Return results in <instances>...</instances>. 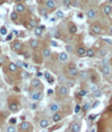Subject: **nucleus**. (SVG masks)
<instances>
[{"mask_svg":"<svg viewBox=\"0 0 112 132\" xmlns=\"http://www.w3.org/2000/svg\"><path fill=\"white\" fill-rule=\"evenodd\" d=\"M6 132H16V127L14 125H8L6 127Z\"/></svg>","mask_w":112,"mask_h":132,"instance_id":"nucleus-33","label":"nucleus"},{"mask_svg":"<svg viewBox=\"0 0 112 132\" xmlns=\"http://www.w3.org/2000/svg\"><path fill=\"white\" fill-rule=\"evenodd\" d=\"M49 124H50V122H49L48 119L42 118V119H41V120L39 121V128H40V129H45V128H47V127L49 126Z\"/></svg>","mask_w":112,"mask_h":132,"instance_id":"nucleus-16","label":"nucleus"},{"mask_svg":"<svg viewBox=\"0 0 112 132\" xmlns=\"http://www.w3.org/2000/svg\"><path fill=\"white\" fill-rule=\"evenodd\" d=\"M12 37H13V36H12V34H9V35L6 37V40H7V41H10V40L12 39Z\"/></svg>","mask_w":112,"mask_h":132,"instance_id":"nucleus-49","label":"nucleus"},{"mask_svg":"<svg viewBox=\"0 0 112 132\" xmlns=\"http://www.w3.org/2000/svg\"><path fill=\"white\" fill-rule=\"evenodd\" d=\"M101 71L104 76H109L111 73V67L109 65H103L101 68Z\"/></svg>","mask_w":112,"mask_h":132,"instance_id":"nucleus-23","label":"nucleus"},{"mask_svg":"<svg viewBox=\"0 0 112 132\" xmlns=\"http://www.w3.org/2000/svg\"><path fill=\"white\" fill-rule=\"evenodd\" d=\"M70 130H71L72 132H80V130H81V123L77 122V121L72 122L71 127H70Z\"/></svg>","mask_w":112,"mask_h":132,"instance_id":"nucleus-12","label":"nucleus"},{"mask_svg":"<svg viewBox=\"0 0 112 132\" xmlns=\"http://www.w3.org/2000/svg\"><path fill=\"white\" fill-rule=\"evenodd\" d=\"M50 44L53 46V47H58V46H59V44H58V42H57V41H55V40H51V41H50Z\"/></svg>","mask_w":112,"mask_h":132,"instance_id":"nucleus-43","label":"nucleus"},{"mask_svg":"<svg viewBox=\"0 0 112 132\" xmlns=\"http://www.w3.org/2000/svg\"><path fill=\"white\" fill-rule=\"evenodd\" d=\"M56 17L57 18H60V19L64 18V12L62 10H57L56 11Z\"/></svg>","mask_w":112,"mask_h":132,"instance_id":"nucleus-36","label":"nucleus"},{"mask_svg":"<svg viewBox=\"0 0 112 132\" xmlns=\"http://www.w3.org/2000/svg\"><path fill=\"white\" fill-rule=\"evenodd\" d=\"M58 59H59V61L62 62V63L67 62V61H68V59H69V55H68V53L66 52V51H62V52L59 53Z\"/></svg>","mask_w":112,"mask_h":132,"instance_id":"nucleus-10","label":"nucleus"},{"mask_svg":"<svg viewBox=\"0 0 112 132\" xmlns=\"http://www.w3.org/2000/svg\"><path fill=\"white\" fill-rule=\"evenodd\" d=\"M58 82H59L60 84H62V85H65V83H66V81H67V79H66V77L64 75H62V74H60L59 76H58Z\"/></svg>","mask_w":112,"mask_h":132,"instance_id":"nucleus-31","label":"nucleus"},{"mask_svg":"<svg viewBox=\"0 0 112 132\" xmlns=\"http://www.w3.org/2000/svg\"><path fill=\"white\" fill-rule=\"evenodd\" d=\"M34 34L37 37L42 36V34H43V27H39V26L35 27L34 28Z\"/></svg>","mask_w":112,"mask_h":132,"instance_id":"nucleus-26","label":"nucleus"},{"mask_svg":"<svg viewBox=\"0 0 112 132\" xmlns=\"http://www.w3.org/2000/svg\"><path fill=\"white\" fill-rule=\"evenodd\" d=\"M107 2L110 3V4H112V0H107Z\"/></svg>","mask_w":112,"mask_h":132,"instance_id":"nucleus-55","label":"nucleus"},{"mask_svg":"<svg viewBox=\"0 0 112 132\" xmlns=\"http://www.w3.org/2000/svg\"><path fill=\"white\" fill-rule=\"evenodd\" d=\"M44 76H45V78H46L47 80H50L51 79V75H50V73H49V72H45L44 73ZM50 82H51V80H50Z\"/></svg>","mask_w":112,"mask_h":132,"instance_id":"nucleus-44","label":"nucleus"},{"mask_svg":"<svg viewBox=\"0 0 112 132\" xmlns=\"http://www.w3.org/2000/svg\"><path fill=\"white\" fill-rule=\"evenodd\" d=\"M99 105H100V101H98V100H96V101H95L94 103H93V105L91 106V109H95V108H96V107H98Z\"/></svg>","mask_w":112,"mask_h":132,"instance_id":"nucleus-41","label":"nucleus"},{"mask_svg":"<svg viewBox=\"0 0 112 132\" xmlns=\"http://www.w3.org/2000/svg\"><path fill=\"white\" fill-rule=\"evenodd\" d=\"M71 2H72V0H62V4H63V6H65V7L71 6Z\"/></svg>","mask_w":112,"mask_h":132,"instance_id":"nucleus-37","label":"nucleus"},{"mask_svg":"<svg viewBox=\"0 0 112 132\" xmlns=\"http://www.w3.org/2000/svg\"><path fill=\"white\" fill-rule=\"evenodd\" d=\"M90 89H91V91L93 92V91H95V90H97V89H98V86H97L96 84H94V83H93V84H91V85H90Z\"/></svg>","mask_w":112,"mask_h":132,"instance_id":"nucleus-42","label":"nucleus"},{"mask_svg":"<svg viewBox=\"0 0 112 132\" xmlns=\"http://www.w3.org/2000/svg\"><path fill=\"white\" fill-rule=\"evenodd\" d=\"M80 4H81V3H80V0H72L71 6L77 8V7H79V6H80Z\"/></svg>","mask_w":112,"mask_h":132,"instance_id":"nucleus-35","label":"nucleus"},{"mask_svg":"<svg viewBox=\"0 0 112 132\" xmlns=\"http://www.w3.org/2000/svg\"><path fill=\"white\" fill-rule=\"evenodd\" d=\"M102 12H103V14H105V15H110L112 13V5L111 4H103Z\"/></svg>","mask_w":112,"mask_h":132,"instance_id":"nucleus-9","label":"nucleus"},{"mask_svg":"<svg viewBox=\"0 0 112 132\" xmlns=\"http://www.w3.org/2000/svg\"><path fill=\"white\" fill-rule=\"evenodd\" d=\"M38 12H39V14L41 16H44V17H46L47 14H48V9L46 7H39V9H38Z\"/></svg>","mask_w":112,"mask_h":132,"instance_id":"nucleus-27","label":"nucleus"},{"mask_svg":"<svg viewBox=\"0 0 112 132\" xmlns=\"http://www.w3.org/2000/svg\"><path fill=\"white\" fill-rule=\"evenodd\" d=\"M59 109H60V106L57 102H52V103L48 106V111L52 114L57 113L58 111H59Z\"/></svg>","mask_w":112,"mask_h":132,"instance_id":"nucleus-5","label":"nucleus"},{"mask_svg":"<svg viewBox=\"0 0 112 132\" xmlns=\"http://www.w3.org/2000/svg\"><path fill=\"white\" fill-rule=\"evenodd\" d=\"M22 1H23V0H15V2H16V3H21Z\"/></svg>","mask_w":112,"mask_h":132,"instance_id":"nucleus-53","label":"nucleus"},{"mask_svg":"<svg viewBox=\"0 0 112 132\" xmlns=\"http://www.w3.org/2000/svg\"><path fill=\"white\" fill-rule=\"evenodd\" d=\"M57 93L61 97H67L69 95V88L66 85H60L57 89Z\"/></svg>","mask_w":112,"mask_h":132,"instance_id":"nucleus-3","label":"nucleus"},{"mask_svg":"<svg viewBox=\"0 0 112 132\" xmlns=\"http://www.w3.org/2000/svg\"><path fill=\"white\" fill-rule=\"evenodd\" d=\"M87 93H88V91H87V90H81L80 91V95L81 96H86Z\"/></svg>","mask_w":112,"mask_h":132,"instance_id":"nucleus-46","label":"nucleus"},{"mask_svg":"<svg viewBox=\"0 0 112 132\" xmlns=\"http://www.w3.org/2000/svg\"><path fill=\"white\" fill-rule=\"evenodd\" d=\"M7 68H8V71H9V72H12V73H14V72H16V71L18 70V65L16 64V63L10 62L9 64H8Z\"/></svg>","mask_w":112,"mask_h":132,"instance_id":"nucleus-22","label":"nucleus"},{"mask_svg":"<svg viewBox=\"0 0 112 132\" xmlns=\"http://www.w3.org/2000/svg\"><path fill=\"white\" fill-rule=\"evenodd\" d=\"M92 95H93V97L94 98H100V97L102 96V91L100 90V89H97V90H95V91H93L92 92Z\"/></svg>","mask_w":112,"mask_h":132,"instance_id":"nucleus-30","label":"nucleus"},{"mask_svg":"<svg viewBox=\"0 0 112 132\" xmlns=\"http://www.w3.org/2000/svg\"><path fill=\"white\" fill-rule=\"evenodd\" d=\"M107 53H108V49L105 48V47H101L96 52V56L99 57V58H104L107 55Z\"/></svg>","mask_w":112,"mask_h":132,"instance_id":"nucleus-13","label":"nucleus"},{"mask_svg":"<svg viewBox=\"0 0 112 132\" xmlns=\"http://www.w3.org/2000/svg\"><path fill=\"white\" fill-rule=\"evenodd\" d=\"M39 44H40V42L37 39H30L29 40V45H30V48H32V49H37L39 47Z\"/></svg>","mask_w":112,"mask_h":132,"instance_id":"nucleus-19","label":"nucleus"},{"mask_svg":"<svg viewBox=\"0 0 112 132\" xmlns=\"http://www.w3.org/2000/svg\"><path fill=\"white\" fill-rule=\"evenodd\" d=\"M108 61H109L108 59L103 58V60H102V62H101V63H102V66H103V65H108Z\"/></svg>","mask_w":112,"mask_h":132,"instance_id":"nucleus-45","label":"nucleus"},{"mask_svg":"<svg viewBox=\"0 0 112 132\" xmlns=\"http://www.w3.org/2000/svg\"><path fill=\"white\" fill-rule=\"evenodd\" d=\"M91 30L94 34H96V35H99L101 32H102V28L99 26L98 24H93L92 26H91Z\"/></svg>","mask_w":112,"mask_h":132,"instance_id":"nucleus-20","label":"nucleus"},{"mask_svg":"<svg viewBox=\"0 0 112 132\" xmlns=\"http://www.w3.org/2000/svg\"><path fill=\"white\" fill-rule=\"evenodd\" d=\"M86 48L84 46H79L77 49H76V55L78 57H84L86 56Z\"/></svg>","mask_w":112,"mask_h":132,"instance_id":"nucleus-14","label":"nucleus"},{"mask_svg":"<svg viewBox=\"0 0 112 132\" xmlns=\"http://www.w3.org/2000/svg\"><path fill=\"white\" fill-rule=\"evenodd\" d=\"M0 53H1V50H0Z\"/></svg>","mask_w":112,"mask_h":132,"instance_id":"nucleus-57","label":"nucleus"},{"mask_svg":"<svg viewBox=\"0 0 112 132\" xmlns=\"http://www.w3.org/2000/svg\"><path fill=\"white\" fill-rule=\"evenodd\" d=\"M79 109H80V106L79 105H76V107H75V113L79 112Z\"/></svg>","mask_w":112,"mask_h":132,"instance_id":"nucleus-50","label":"nucleus"},{"mask_svg":"<svg viewBox=\"0 0 112 132\" xmlns=\"http://www.w3.org/2000/svg\"><path fill=\"white\" fill-rule=\"evenodd\" d=\"M65 132H72L71 130H67V131H65Z\"/></svg>","mask_w":112,"mask_h":132,"instance_id":"nucleus-56","label":"nucleus"},{"mask_svg":"<svg viewBox=\"0 0 112 132\" xmlns=\"http://www.w3.org/2000/svg\"><path fill=\"white\" fill-rule=\"evenodd\" d=\"M65 85H66V86H67L68 88H72V87H74V85H75V82H74L73 80H68V79H67V81H66Z\"/></svg>","mask_w":112,"mask_h":132,"instance_id":"nucleus-34","label":"nucleus"},{"mask_svg":"<svg viewBox=\"0 0 112 132\" xmlns=\"http://www.w3.org/2000/svg\"><path fill=\"white\" fill-rule=\"evenodd\" d=\"M8 108H9L11 112H17L19 110V105H18V103H16V102H11V103H9Z\"/></svg>","mask_w":112,"mask_h":132,"instance_id":"nucleus-21","label":"nucleus"},{"mask_svg":"<svg viewBox=\"0 0 112 132\" xmlns=\"http://www.w3.org/2000/svg\"><path fill=\"white\" fill-rule=\"evenodd\" d=\"M97 15V11L94 9V8H89L88 10L86 11V16L88 19H94Z\"/></svg>","mask_w":112,"mask_h":132,"instance_id":"nucleus-11","label":"nucleus"},{"mask_svg":"<svg viewBox=\"0 0 112 132\" xmlns=\"http://www.w3.org/2000/svg\"><path fill=\"white\" fill-rule=\"evenodd\" d=\"M0 63H1V64H2V63H4V59H3V58L0 59Z\"/></svg>","mask_w":112,"mask_h":132,"instance_id":"nucleus-54","label":"nucleus"},{"mask_svg":"<svg viewBox=\"0 0 112 132\" xmlns=\"http://www.w3.org/2000/svg\"><path fill=\"white\" fill-rule=\"evenodd\" d=\"M18 18H19V16H18V13L16 11H13V12L10 13V19L13 21V22H16V21L18 20Z\"/></svg>","mask_w":112,"mask_h":132,"instance_id":"nucleus-29","label":"nucleus"},{"mask_svg":"<svg viewBox=\"0 0 112 132\" xmlns=\"http://www.w3.org/2000/svg\"><path fill=\"white\" fill-rule=\"evenodd\" d=\"M22 47H23V44H22V42L21 41H15L14 43H13V45H12V48H13V50L14 51H16V52H18V51H20L22 49Z\"/></svg>","mask_w":112,"mask_h":132,"instance_id":"nucleus-18","label":"nucleus"},{"mask_svg":"<svg viewBox=\"0 0 112 132\" xmlns=\"http://www.w3.org/2000/svg\"><path fill=\"white\" fill-rule=\"evenodd\" d=\"M29 25H30V27H32L33 29L38 26V25H37V22H36L35 20H30V22H29Z\"/></svg>","mask_w":112,"mask_h":132,"instance_id":"nucleus-40","label":"nucleus"},{"mask_svg":"<svg viewBox=\"0 0 112 132\" xmlns=\"http://www.w3.org/2000/svg\"><path fill=\"white\" fill-rule=\"evenodd\" d=\"M30 86L32 89H34V90H42L43 83L41 82V80L38 78H33L30 81Z\"/></svg>","mask_w":112,"mask_h":132,"instance_id":"nucleus-2","label":"nucleus"},{"mask_svg":"<svg viewBox=\"0 0 112 132\" xmlns=\"http://www.w3.org/2000/svg\"><path fill=\"white\" fill-rule=\"evenodd\" d=\"M30 128H31V124H30V122H28V121H24L19 125V129L21 131H25L26 132Z\"/></svg>","mask_w":112,"mask_h":132,"instance_id":"nucleus-15","label":"nucleus"},{"mask_svg":"<svg viewBox=\"0 0 112 132\" xmlns=\"http://www.w3.org/2000/svg\"><path fill=\"white\" fill-rule=\"evenodd\" d=\"M68 31L70 34H75L77 32V26L74 23H69L68 25Z\"/></svg>","mask_w":112,"mask_h":132,"instance_id":"nucleus-24","label":"nucleus"},{"mask_svg":"<svg viewBox=\"0 0 112 132\" xmlns=\"http://www.w3.org/2000/svg\"><path fill=\"white\" fill-rule=\"evenodd\" d=\"M65 50H66L67 53H73L74 52V47L71 44H67L65 46Z\"/></svg>","mask_w":112,"mask_h":132,"instance_id":"nucleus-32","label":"nucleus"},{"mask_svg":"<svg viewBox=\"0 0 112 132\" xmlns=\"http://www.w3.org/2000/svg\"><path fill=\"white\" fill-rule=\"evenodd\" d=\"M62 118H63V117H62V114H60V113L57 112V113H54V114L52 115V121L55 122V123H57V122H59Z\"/></svg>","mask_w":112,"mask_h":132,"instance_id":"nucleus-25","label":"nucleus"},{"mask_svg":"<svg viewBox=\"0 0 112 132\" xmlns=\"http://www.w3.org/2000/svg\"><path fill=\"white\" fill-rule=\"evenodd\" d=\"M53 37H54L55 39H59V38L61 37V34H60L59 30H57V29H55V30H54V35H53Z\"/></svg>","mask_w":112,"mask_h":132,"instance_id":"nucleus-39","label":"nucleus"},{"mask_svg":"<svg viewBox=\"0 0 112 132\" xmlns=\"http://www.w3.org/2000/svg\"><path fill=\"white\" fill-rule=\"evenodd\" d=\"M15 11L17 12L18 14H22L26 11V7L23 3H17L15 5Z\"/></svg>","mask_w":112,"mask_h":132,"instance_id":"nucleus-8","label":"nucleus"},{"mask_svg":"<svg viewBox=\"0 0 112 132\" xmlns=\"http://www.w3.org/2000/svg\"><path fill=\"white\" fill-rule=\"evenodd\" d=\"M103 41L107 42V43H109V44H112V40H109V39H107V38H103Z\"/></svg>","mask_w":112,"mask_h":132,"instance_id":"nucleus-47","label":"nucleus"},{"mask_svg":"<svg viewBox=\"0 0 112 132\" xmlns=\"http://www.w3.org/2000/svg\"><path fill=\"white\" fill-rule=\"evenodd\" d=\"M96 55V51H95L93 48H89L88 50L86 51V56L89 57V58H92Z\"/></svg>","mask_w":112,"mask_h":132,"instance_id":"nucleus-28","label":"nucleus"},{"mask_svg":"<svg viewBox=\"0 0 112 132\" xmlns=\"http://www.w3.org/2000/svg\"><path fill=\"white\" fill-rule=\"evenodd\" d=\"M90 78V72L88 70H81L79 73H78V79L81 82L87 81Z\"/></svg>","mask_w":112,"mask_h":132,"instance_id":"nucleus-4","label":"nucleus"},{"mask_svg":"<svg viewBox=\"0 0 112 132\" xmlns=\"http://www.w3.org/2000/svg\"><path fill=\"white\" fill-rule=\"evenodd\" d=\"M109 34H110V35H112V26L109 28Z\"/></svg>","mask_w":112,"mask_h":132,"instance_id":"nucleus-52","label":"nucleus"},{"mask_svg":"<svg viewBox=\"0 0 112 132\" xmlns=\"http://www.w3.org/2000/svg\"><path fill=\"white\" fill-rule=\"evenodd\" d=\"M3 103H4V101L2 99H0V109L2 108V106H3Z\"/></svg>","mask_w":112,"mask_h":132,"instance_id":"nucleus-51","label":"nucleus"},{"mask_svg":"<svg viewBox=\"0 0 112 132\" xmlns=\"http://www.w3.org/2000/svg\"><path fill=\"white\" fill-rule=\"evenodd\" d=\"M78 73H79V71H78V68L75 65H70L69 66L68 75L70 76V77H76V76H78Z\"/></svg>","mask_w":112,"mask_h":132,"instance_id":"nucleus-7","label":"nucleus"},{"mask_svg":"<svg viewBox=\"0 0 112 132\" xmlns=\"http://www.w3.org/2000/svg\"><path fill=\"white\" fill-rule=\"evenodd\" d=\"M29 97H30V99L32 101H39L42 99L43 93L41 90H34V89H33L32 91L29 92Z\"/></svg>","mask_w":112,"mask_h":132,"instance_id":"nucleus-1","label":"nucleus"},{"mask_svg":"<svg viewBox=\"0 0 112 132\" xmlns=\"http://www.w3.org/2000/svg\"><path fill=\"white\" fill-rule=\"evenodd\" d=\"M44 5L48 10H53L57 7V2L55 0H45Z\"/></svg>","mask_w":112,"mask_h":132,"instance_id":"nucleus-6","label":"nucleus"},{"mask_svg":"<svg viewBox=\"0 0 112 132\" xmlns=\"http://www.w3.org/2000/svg\"><path fill=\"white\" fill-rule=\"evenodd\" d=\"M89 107H90V104H89V103H86V104L83 106V109H84V110H87Z\"/></svg>","mask_w":112,"mask_h":132,"instance_id":"nucleus-48","label":"nucleus"},{"mask_svg":"<svg viewBox=\"0 0 112 132\" xmlns=\"http://www.w3.org/2000/svg\"><path fill=\"white\" fill-rule=\"evenodd\" d=\"M41 55H42V57L44 59H48V58H50L51 57V50L47 48V47H45L42 49V51H41Z\"/></svg>","mask_w":112,"mask_h":132,"instance_id":"nucleus-17","label":"nucleus"},{"mask_svg":"<svg viewBox=\"0 0 112 132\" xmlns=\"http://www.w3.org/2000/svg\"><path fill=\"white\" fill-rule=\"evenodd\" d=\"M7 34V28L5 26L0 27V35H6Z\"/></svg>","mask_w":112,"mask_h":132,"instance_id":"nucleus-38","label":"nucleus"}]
</instances>
